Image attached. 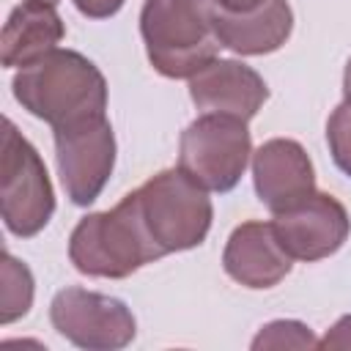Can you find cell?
<instances>
[{
	"mask_svg": "<svg viewBox=\"0 0 351 351\" xmlns=\"http://www.w3.org/2000/svg\"><path fill=\"white\" fill-rule=\"evenodd\" d=\"M266 0H211V5L217 11H225V14H247V11H255Z\"/></svg>",
	"mask_w": 351,
	"mask_h": 351,
	"instance_id": "ffe728a7",
	"label": "cell"
},
{
	"mask_svg": "<svg viewBox=\"0 0 351 351\" xmlns=\"http://www.w3.org/2000/svg\"><path fill=\"white\" fill-rule=\"evenodd\" d=\"M252 184L258 200L274 214L315 189V170L296 140L274 137L252 154Z\"/></svg>",
	"mask_w": 351,
	"mask_h": 351,
	"instance_id": "7c38bea8",
	"label": "cell"
},
{
	"mask_svg": "<svg viewBox=\"0 0 351 351\" xmlns=\"http://www.w3.org/2000/svg\"><path fill=\"white\" fill-rule=\"evenodd\" d=\"M140 36L151 66L167 80H189L219 52L211 0H145Z\"/></svg>",
	"mask_w": 351,
	"mask_h": 351,
	"instance_id": "7a4b0ae2",
	"label": "cell"
},
{
	"mask_svg": "<svg viewBox=\"0 0 351 351\" xmlns=\"http://www.w3.org/2000/svg\"><path fill=\"white\" fill-rule=\"evenodd\" d=\"M326 145L335 165L351 178V104H337L326 121Z\"/></svg>",
	"mask_w": 351,
	"mask_h": 351,
	"instance_id": "e0dca14e",
	"label": "cell"
},
{
	"mask_svg": "<svg viewBox=\"0 0 351 351\" xmlns=\"http://www.w3.org/2000/svg\"><path fill=\"white\" fill-rule=\"evenodd\" d=\"M71 3L88 19H107V16H115L126 0H71Z\"/></svg>",
	"mask_w": 351,
	"mask_h": 351,
	"instance_id": "ac0fdd59",
	"label": "cell"
},
{
	"mask_svg": "<svg viewBox=\"0 0 351 351\" xmlns=\"http://www.w3.org/2000/svg\"><path fill=\"white\" fill-rule=\"evenodd\" d=\"M189 99L203 112L250 121L269 99V85L252 66L230 58H214L189 77Z\"/></svg>",
	"mask_w": 351,
	"mask_h": 351,
	"instance_id": "30bf717a",
	"label": "cell"
},
{
	"mask_svg": "<svg viewBox=\"0 0 351 351\" xmlns=\"http://www.w3.org/2000/svg\"><path fill=\"white\" fill-rule=\"evenodd\" d=\"M47 3H58V0H47Z\"/></svg>",
	"mask_w": 351,
	"mask_h": 351,
	"instance_id": "7402d4cb",
	"label": "cell"
},
{
	"mask_svg": "<svg viewBox=\"0 0 351 351\" xmlns=\"http://www.w3.org/2000/svg\"><path fill=\"white\" fill-rule=\"evenodd\" d=\"M293 258L280 244L274 225L250 219L233 228L222 250V269L230 280L244 288L263 291L274 288L291 271Z\"/></svg>",
	"mask_w": 351,
	"mask_h": 351,
	"instance_id": "8fae6325",
	"label": "cell"
},
{
	"mask_svg": "<svg viewBox=\"0 0 351 351\" xmlns=\"http://www.w3.org/2000/svg\"><path fill=\"white\" fill-rule=\"evenodd\" d=\"M66 36V25L47 0H22L3 25L0 58L8 69H22L47 52L58 49Z\"/></svg>",
	"mask_w": 351,
	"mask_h": 351,
	"instance_id": "4fadbf2b",
	"label": "cell"
},
{
	"mask_svg": "<svg viewBox=\"0 0 351 351\" xmlns=\"http://www.w3.org/2000/svg\"><path fill=\"white\" fill-rule=\"evenodd\" d=\"M55 159L66 197L74 206H90L115 167V134L107 115L55 129Z\"/></svg>",
	"mask_w": 351,
	"mask_h": 351,
	"instance_id": "ba28073f",
	"label": "cell"
},
{
	"mask_svg": "<svg viewBox=\"0 0 351 351\" xmlns=\"http://www.w3.org/2000/svg\"><path fill=\"white\" fill-rule=\"evenodd\" d=\"M271 225L285 252L293 261L304 263L335 255L351 233L346 206L335 195L318 189H313L293 206L274 211Z\"/></svg>",
	"mask_w": 351,
	"mask_h": 351,
	"instance_id": "9c48e42d",
	"label": "cell"
},
{
	"mask_svg": "<svg viewBox=\"0 0 351 351\" xmlns=\"http://www.w3.org/2000/svg\"><path fill=\"white\" fill-rule=\"evenodd\" d=\"M0 211L5 228L30 239L47 228L55 214V192L41 154L19 134L11 118L3 121L0 148Z\"/></svg>",
	"mask_w": 351,
	"mask_h": 351,
	"instance_id": "5b68a950",
	"label": "cell"
},
{
	"mask_svg": "<svg viewBox=\"0 0 351 351\" xmlns=\"http://www.w3.org/2000/svg\"><path fill=\"white\" fill-rule=\"evenodd\" d=\"M143 225L162 255L195 250L206 241L214 219L208 189L181 167L159 170L132 192Z\"/></svg>",
	"mask_w": 351,
	"mask_h": 351,
	"instance_id": "277c9868",
	"label": "cell"
},
{
	"mask_svg": "<svg viewBox=\"0 0 351 351\" xmlns=\"http://www.w3.org/2000/svg\"><path fill=\"white\" fill-rule=\"evenodd\" d=\"M165 258L148 236L132 192L110 211L82 217L69 236V261L80 274L101 280H123Z\"/></svg>",
	"mask_w": 351,
	"mask_h": 351,
	"instance_id": "3957f363",
	"label": "cell"
},
{
	"mask_svg": "<svg viewBox=\"0 0 351 351\" xmlns=\"http://www.w3.org/2000/svg\"><path fill=\"white\" fill-rule=\"evenodd\" d=\"M252 348H318L315 335L310 332L307 324L302 321H269L266 326H261V332L252 340Z\"/></svg>",
	"mask_w": 351,
	"mask_h": 351,
	"instance_id": "2e32d148",
	"label": "cell"
},
{
	"mask_svg": "<svg viewBox=\"0 0 351 351\" xmlns=\"http://www.w3.org/2000/svg\"><path fill=\"white\" fill-rule=\"evenodd\" d=\"M214 30L219 44L236 55H269L291 38L293 11L288 0H266L247 14H225L214 8Z\"/></svg>",
	"mask_w": 351,
	"mask_h": 351,
	"instance_id": "5bb4252c",
	"label": "cell"
},
{
	"mask_svg": "<svg viewBox=\"0 0 351 351\" xmlns=\"http://www.w3.org/2000/svg\"><path fill=\"white\" fill-rule=\"evenodd\" d=\"M49 321L60 337L85 351H118L137 335V321L126 302L77 285L52 296Z\"/></svg>",
	"mask_w": 351,
	"mask_h": 351,
	"instance_id": "52a82bcc",
	"label": "cell"
},
{
	"mask_svg": "<svg viewBox=\"0 0 351 351\" xmlns=\"http://www.w3.org/2000/svg\"><path fill=\"white\" fill-rule=\"evenodd\" d=\"M252 156L247 121L219 112L195 118L178 140V167L208 192H230Z\"/></svg>",
	"mask_w": 351,
	"mask_h": 351,
	"instance_id": "8992f818",
	"label": "cell"
},
{
	"mask_svg": "<svg viewBox=\"0 0 351 351\" xmlns=\"http://www.w3.org/2000/svg\"><path fill=\"white\" fill-rule=\"evenodd\" d=\"M318 348H351V315H340L318 340Z\"/></svg>",
	"mask_w": 351,
	"mask_h": 351,
	"instance_id": "d6986e66",
	"label": "cell"
},
{
	"mask_svg": "<svg viewBox=\"0 0 351 351\" xmlns=\"http://www.w3.org/2000/svg\"><path fill=\"white\" fill-rule=\"evenodd\" d=\"M343 101L351 104V58H348L346 71H343Z\"/></svg>",
	"mask_w": 351,
	"mask_h": 351,
	"instance_id": "44dd1931",
	"label": "cell"
},
{
	"mask_svg": "<svg viewBox=\"0 0 351 351\" xmlns=\"http://www.w3.org/2000/svg\"><path fill=\"white\" fill-rule=\"evenodd\" d=\"M14 99L33 118L66 129L107 112V80L93 60L74 49H52L22 66L14 80Z\"/></svg>",
	"mask_w": 351,
	"mask_h": 351,
	"instance_id": "6da1fadb",
	"label": "cell"
},
{
	"mask_svg": "<svg viewBox=\"0 0 351 351\" xmlns=\"http://www.w3.org/2000/svg\"><path fill=\"white\" fill-rule=\"evenodd\" d=\"M33 304V274L11 252H3V293H0V321L11 324L30 313Z\"/></svg>",
	"mask_w": 351,
	"mask_h": 351,
	"instance_id": "9a60e30c",
	"label": "cell"
}]
</instances>
